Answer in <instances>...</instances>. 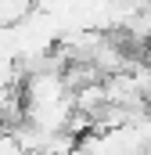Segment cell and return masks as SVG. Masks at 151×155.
<instances>
[{"mask_svg":"<svg viewBox=\"0 0 151 155\" xmlns=\"http://www.w3.org/2000/svg\"><path fill=\"white\" fill-rule=\"evenodd\" d=\"M144 61H148V69H151V47H148V54H144Z\"/></svg>","mask_w":151,"mask_h":155,"instance_id":"obj_2","label":"cell"},{"mask_svg":"<svg viewBox=\"0 0 151 155\" xmlns=\"http://www.w3.org/2000/svg\"><path fill=\"white\" fill-rule=\"evenodd\" d=\"M33 7H36V0H0V29L22 22L25 15H33Z\"/></svg>","mask_w":151,"mask_h":155,"instance_id":"obj_1","label":"cell"}]
</instances>
